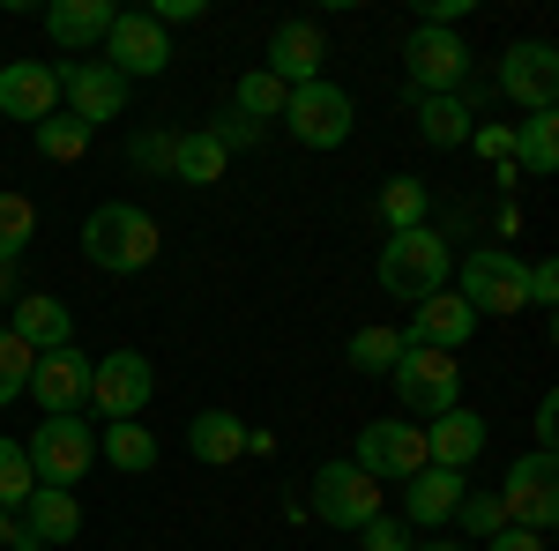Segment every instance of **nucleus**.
<instances>
[{
    "label": "nucleus",
    "instance_id": "de8ad7c7",
    "mask_svg": "<svg viewBox=\"0 0 559 551\" xmlns=\"http://www.w3.org/2000/svg\"><path fill=\"white\" fill-rule=\"evenodd\" d=\"M8 544H15V514L0 507V551H8Z\"/></svg>",
    "mask_w": 559,
    "mask_h": 551
},
{
    "label": "nucleus",
    "instance_id": "1a4fd4ad",
    "mask_svg": "<svg viewBox=\"0 0 559 551\" xmlns=\"http://www.w3.org/2000/svg\"><path fill=\"white\" fill-rule=\"evenodd\" d=\"M90 403L112 424L142 418V410L157 403V366H150L142 350H105V358H90Z\"/></svg>",
    "mask_w": 559,
    "mask_h": 551
},
{
    "label": "nucleus",
    "instance_id": "aec40b11",
    "mask_svg": "<svg viewBox=\"0 0 559 551\" xmlns=\"http://www.w3.org/2000/svg\"><path fill=\"white\" fill-rule=\"evenodd\" d=\"M8 336L31 343V350H68V336H75V313L60 306L52 291H15V306H8Z\"/></svg>",
    "mask_w": 559,
    "mask_h": 551
},
{
    "label": "nucleus",
    "instance_id": "a211bd4d",
    "mask_svg": "<svg viewBox=\"0 0 559 551\" xmlns=\"http://www.w3.org/2000/svg\"><path fill=\"white\" fill-rule=\"evenodd\" d=\"M83 529V507H75V492H31L23 507H15V544L8 551H52V544H68Z\"/></svg>",
    "mask_w": 559,
    "mask_h": 551
},
{
    "label": "nucleus",
    "instance_id": "f3484780",
    "mask_svg": "<svg viewBox=\"0 0 559 551\" xmlns=\"http://www.w3.org/2000/svg\"><path fill=\"white\" fill-rule=\"evenodd\" d=\"M477 336V313L463 291H432L411 306V328H403V343H426V350H455L463 358V343Z\"/></svg>",
    "mask_w": 559,
    "mask_h": 551
},
{
    "label": "nucleus",
    "instance_id": "4c0bfd02",
    "mask_svg": "<svg viewBox=\"0 0 559 551\" xmlns=\"http://www.w3.org/2000/svg\"><path fill=\"white\" fill-rule=\"evenodd\" d=\"M202 134H210V142L224 149V157H231V149H254V142H261V128L247 120V112H216V120H210Z\"/></svg>",
    "mask_w": 559,
    "mask_h": 551
},
{
    "label": "nucleus",
    "instance_id": "c9c22d12",
    "mask_svg": "<svg viewBox=\"0 0 559 551\" xmlns=\"http://www.w3.org/2000/svg\"><path fill=\"white\" fill-rule=\"evenodd\" d=\"M31 366H38V350H31V343H15L8 328H0V410L31 387Z\"/></svg>",
    "mask_w": 559,
    "mask_h": 551
},
{
    "label": "nucleus",
    "instance_id": "20e7f679",
    "mask_svg": "<svg viewBox=\"0 0 559 551\" xmlns=\"http://www.w3.org/2000/svg\"><path fill=\"white\" fill-rule=\"evenodd\" d=\"M455 291L471 298L477 321H485V313H492V321H515L522 306H530V261H515L508 247H471Z\"/></svg>",
    "mask_w": 559,
    "mask_h": 551
},
{
    "label": "nucleus",
    "instance_id": "f257e3e1",
    "mask_svg": "<svg viewBox=\"0 0 559 551\" xmlns=\"http://www.w3.org/2000/svg\"><path fill=\"white\" fill-rule=\"evenodd\" d=\"M165 247V231H157V216L134 209V202H97L83 216V261L90 268H105V276H142L150 261Z\"/></svg>",
    "mask_w": 559,
    "mask_h": 551
},
{
    "label": "nucleus",
    "instance_id": "09e8293b",
    "mask_svg": "<svg viewBox=\"0 0 559 551\" xmlns=\"http://www.w3.org/2000/svg\"><path fill=\"white\" fill-rule=\"evenodd\" d=\"M0 128H8V120H0Z\"/></svg>",
    "mask_w": 559,
    "mask_h": 551
},
{
    "label": "nucleus",
    "instance_id": "a878e982",
    "mask_svg": "<svg viewBox=\"0 0 559 551\" xmlns=\"http://www.w3.org/2000/svg\"><path fill=\"white\" fill-rule=\"evenodd\" d=\"M411 105H418V134H426L432 149H463V142H471V105H463V97H411Z\"/></svg>",
    "mask_w": 559,
    "mask_h": 551
},
{
    "label": "nucleus",
    "instance_id": "7ed1b4c3",
    "mask_svg": "<svg viewBox=\"0 0 559 551\" xmlns=\"http://www.w3.org/2000/svg\"><path fill=\"white\" fill-rule=\"evenodd\" d=\"M23 455H31V477L45 492H75L97 469V432H90V418H38V432L23 440Z\"/></svg>",
    "mask_w": 559,
    "mask_h": 551
},
{
    "label": "nucleus",
    "instance_id": "4468645a",
    "mask_svg": "<svg viewBox=\"0 0 559 551\" xmlns=\"http://www.w3.org/2000/svg\"><path fill=\"white\" fill-rule=\"evenodd\" d=\"M23 395H38L45 418H83L90 410V358L68 343V350H45L38 366H31V387Z\"/></svg>",
    "mask_w": 559,
    "mask_h": 551
},
{
    "label": "nucleus",
    "instance_id": "423d86ee",
    "mask_svg": "<svg viewBox=\"0 0 559 551\" xmlns=\"http://www.w3.org/2000/svg\"><path fill=\"white\" fill-rule=\"evenodd\" d=\"M395 395H403L411 418L455 410V403H463V358H455V350H426V343H403V358H395Z\"/></svg>",
    "mask_w": 559,
    "mask_h": 551
},
{
    "label": "nucleus",
    "instance_id": "49530a36",
    "mask_svg": "<svg viewBox=\"0 0 559 551\" xmlns=\"http://www.w3.org/2000/svg\"><path fill=\"white\" fill-rule=\"evenodd\" d=\"M15 291H23V284H15V268H0V306H15Z\"/></svg>",
    "mask_w": 559,
    "mask_h": 551
},
{
    "label": "nucleus",
    "instance_id": "cd10ccee",
    "mask_svg": "<svg viewBox=\"0 0 559 551\" xmlns=\"http://www.w3.org/2000/svg\"><path fill=\"white\" fill-rule=\"evenodd\" d=\"M31 239H38V202L15 194V187H0V268H15Z\"/></svg>",
    "mask_w": 559,
    "mask_h": 551
},
{
    "label": "nucleus",
    "instance_id": "6e6552de",
    "mask_svg": "<svg viewBox=\"0 0 559 551\" xmlns=\"http://www.w3.org/2000/svg\"><path fill=\"white\" fill-rule=\"evenodd\" d=\"M306 514H321L336 537H344V529H366V522L381 514V484L350 463V455L344 463H321L313 469V500H306Z\"/></svg>",
    "mask_w": 559,
    "mask_h": 551
},
{
    "label": "nucleus",
    "instance_id": "72a5a7b5",
    "mask_svg": "<svg viewBox=\"0 0 559 551\" xmlns=\"http://www.w3.org/2000/svg\"><path fill=\"white\" fill-rule=\"evenodd\" d=\"M31 492H38V477H31V455H23V440H8V432H0V507L15 514L23 500H31Z\"/></svg>",
    "mask_w": 559,
    "mask_h": 551
},
{
    "label": "nucleus",
    "instance_id": "e433bc0d",
    "mask_svg": "<svg viewBox=\"0 0 559 551\" xmlns=\"http://www.w3.org/2000/svg\"><path fill=\"white\" fill-rule=\"evenodd\" d=\"M173 149H179V134H165V128H134L128 134V157L142 171H165V179H173Z\"/></svg>",
    "mask_w": 559,
    "mask_h": 551
},
{
    "label": "nucleus",
    "instance_id": "c756f323",
    "mask_svg": "<svg viewBox=\"0 0 559 551\" xmlns=\"http://www.w3.org/2000/svg\"><path fill=\"white\" fill-rule=\"evenodd\" d=\"M284 97L292 89L276 83L269 68H254V75H239V89H231V112H247L254 128H269V120H284Z\"/></svg>",
    "mask_w": 559,
    "mask_h": 551
},
{
    "label": "nucleus",
    "instance_id": "5701e85b",
    "mask_svg": "<svg viewBox=\"0 0 559 551\" xmlns=\"http://www.w3.org/2000/svg\"><path fill=\"white\" fill-rule=\"evenodd\" d=\"M112 0H52L45 8V38L60 45V52H90V45H105V31H112Z\"/></svg>",
    "mask_w": 559,
    "mask_h": 551
},
{
    "label": "nucleus",
    "instance_id": "dca6fc26",
    "mask_svg": "<svg viewBox=\"0 0 559 551\" xmlns=\"http://www.w3.org/2000/svg\"><path fill=\"white\" fill-rule=\"evenodd\" d=\"M52 112H60V75L45 60H0V120L38 128Z\"/></svg>",
    "mask_w": 559,
    "mask_h": 551
},
{
    "label": "nucleus",
    "instance_id": "f03ea898",
    "mask_svg": "<svg viewBox=\"0 0 559 551\" xmlns=\"http://www.w3.org/2000/svg\"><path fill=\"white\" fill-rule=\"evenodd\" d=\"M448 276H455V247H448V231H432V224H418V231H388L381 247V291L388 298H432L448 291Z\"/></svg>",
    "mask_w": 559,
    "mask_h": 551
},
{
    "label": "nucleus",
    "instance_id": "6ab92c4d",
    "mask_svg": "<svg viewBox=\"0 0 559 551\" xmlns=\"http://www.w3.org/2000/svg\"><path fill=\"white\" fill-rule=\"evenodd\" d=\"M321 60H329V45H321V23H276V38H269V75L284 89H306L321 83Z\"/></svg>",
    "mask_w": 559,
    "mask_h": 551
},
{
    "label": "nucleus",
    "instance_id": "c03bdc74",
    "mask_svg": "<svg viewBox=\"0 0 559 551\" xmlns=\"http://www.w3.org/2000/svg\"><path fill=\"white\" fill-rule=\"evenodd\" d=\"M485 551H545V537H530V529H500V537H485Z\"/></svg>",
    "mask_w": 559,
    "mask_h": 551
},
{
    "label": "nucleus",
    "instance_id": "c85d7f7f",
    "mask_svg": "<svg viewBox=\"0 0 559 551\" xmlns=\"http://www.w3.org/2000/svg\"><path fill=\"white\" fill-rule=\"evenodd\" d=\"M224 165H231V157H224L202 128L179 134V149H173V179H179V187H216V179H224Z\"/></svg>",
    "mask_w": 559,
    "mask_h": 551
},
{
    "label": "nucleus",
    "instance_id": "7c9ffc66",
    "mask_svg": "<svg viewBox=\"0 0 559 551\" xmlns=\"http://www.w3.org/2000/svg\"><path fill=\"white\" fill-rule=\"evenodd\" d=\"M350 373H395V358H403V328H381V321H373V328H358V336H350Z\"/></svg>",
    "mask_w": 559,
    "mask_h": 551
},
{
    "label": "nucleus",
    "instance_id": "39448f33",
    "mask_svg": "<svg viewBox=\"0 0 559 551\" xmlns=\"http://www.w3.org/2000/svg\"><path fill=\"white\" fill-rule=\"evenodd\" d=\"M403 75H411V97H463V83H471V45H463V31L418 23L403 38Z\"/></svg>",
    "mask_w": 559,
    "mask_h": 551
},
{
    "label": "nucleus",
    "instance_id": "b1692460",
    "mask_svg": "<svg viewBox=\"0 0 559 551\" xmlns=\"http://www.w3.org/2000/svg\"><path fill=\"white\" fill-rule=\"evenodd\" d=\"M187 455L210 463V469L239 463V455H247V418H239V410H202V418L187 424Z\"/></svg>",
    "mask_w": 559,
    "mask_h": 551
},
{
    "label": "nucleus",
    "instance_id": "a18cd8bd",
    "mask_svg": "<svg viewBox=\"0 0 559 551\" xmlns=\"http://www.w3.org/2000/svg\"><path fill=\"white\" fill-rule=\"evenodd\" d=\"M411 551H471V544H463V537H418Z\"/></svg>",
    "mask_w": 559,
    "mask_h": 551
},
{
    "label": "nucleus",
    "instance_id": "412c9836",
    "mask_svg": "<svg viewBox=\"0 0 559 551\" xmlns=\"http://www.w3.org/2000/svg\"><path fill=\"white\" fill-rule=\"evenodd\" d=\"M463 492H471V477H463V469H432L426 463L411 484H403V522H411V529H448Z\"/></svg>",
    "mask_w": 559,
    "mask_h": 551
},
{
    "label": "nucleus",
    "instance_id": "ea45409f",
    "mask_svg": "<svg viewBox=\"0 0 559 551\" xmlns=\"http://www.w3.org/2000/svg\"><path fill=\"white\" fill-rule=\"evenodd\" d=\"M530 306H537V313L559 306V261H537V268H530Z\"/></svg>",
    "mask_w": 559,
    "mask_h": 551
},
{
    "label": "nucleus",
    "instance_id": "bb28decb",
    "mask_svg": "<svg viewBox=\"0 0 559 551\" xmlns=\"http://www.w3.org/2000/svg\"><path fill=\"white\" fill-rule=\"evenodd\" d=\"M552 165H559V112H530L515 128V171L552 179Z\"/></svg>",
    "mask_w": 559,
    "mask_h": 551
},
{
    "label": "nucleus",
    "instance_id": "58836bf2",
    "mask_svg": "<svg viewBox=\"0 0 559 551\" xmlns=\"http://www.w3.org/2000/svg\"><path fill=\"white\" fill-rule=\"evenodd\" d=\"M358 544H366V551H411L418 537H411V522H395V514H373V522L358 529Z\"/></svg>",
    "mask_w": 559,
    "mask_h": 551
},
{
    "label": "nucleus",
    "instance_id": "2f4dec72",
    "mask_svg": "<svg viewBox=\"0 0 559 551\" xmlns=\"http://www.w3.org/2000/svg\"><path fill=\"white\" fill-rule=\"evenodd\" d=\"M426 179H403V171H395V179H388L381 187V216H388V231H418V224H426Z\"/></svg>",
    "mask_w": 559,
    "mask_h": 551
},
{
    "label": "nucleus",
    "instance_id": "4be33fe9",
    "mask_svg": "<svg viewBox=\"0 0 559 551\" xmlns=\"http://www.w3.org/2000/svg\"><path fill=\"white\" fill-rule=\"evenodd\" d=\"M418 432H426V463L432 469H471L477 455H485V418L463 410V403H455V410H440V418H426Z\"/></svg>",
    "mask_w": 559,
    "mask_h": 551
},
{
    "label": "nucleus",
    "instance_id": "9b49d317",
    "mask_svg": "<svg viewBox=\"0 0 559 551\" xmlns=\"http://www.w3.org/2000/svg\"><path fill=\"white\" fill-rule=\"evenodd\" d=\"M105 68L120 83H142V75H165L173 68V38L150 23V8H120L112 31H105Z\"/></svg>",
    "mask_w": 559,
    "mask_h": 551
},
{
    "label": "nucleus",
    "instance_id": "79ce46f5",
    "mask_svg": "<svg viewBox=\"0 0 559 551\" xmlns=\"http://www.w3.org/2000/svg\"><path fill=\"white\" fill-rule=\"evenodd\" d=\"M150 23H157V31H173V23H202V0H157Z\"/></svg>",
    "mask_w": 559,
    "mask_h": 551
},
{
    "label": "nucleus",
    "instance_id": "2eb2a0df",
    "mask_svg": "<svg viewBox=\"0 0 559 551\" xmlns=\"http://www.w3.org/2000/svg\"><path fill=\"white\" fill-rule=\"evenodd\" d=\"M52 75H60V97H68V112H75L83 128L128 112V83H120L105 60H68V68H52Z\"/></svg>",
    "mask_w": 559,
    "mask_h": 551
},
{
    "label": "nucleus",
    "instance_id": "f8f14e48",
    "mask_svg": "<svg viewBox=\"0 0 559 551\" xmlns=\"http://www.w3.org/2000/svg\"><path fill=\"white\" fill-rule=\"evenodd\" d=\"M350 463L366 469L373 484H388V477L411 484V477L426 469V432H418L411 418H373L366 432H358V455H350Z\"/></svg>",
    "mask_w": 559,
    "mask_h": 551
},
{
    "label": "nucleus",
    "instance_id": "a19ab883",
    "mask_svg": "<svg viewBox=\"0 0 559 551\" xmlns=\"http://www.w3.org/2000/svg\"><path fill=\"white\" fill-rule=\"evenodd\" d=\"M530 432H537V455H552V440H559V395H545V403H537Z\"/></svg>",
    "mask_w": 559,
    "mask_h": 551
},
{
    "label": "nucleus",
    "instance_id": "473e14b6",
    "mask_svg": "<svg viewBox=\"0 0 559 551\" xmlns=\"http://www.w3.org/2000/svg\"><path fill=\"white\" fill-rule=\"evenodd\" d=\"M31 134H38V149L52 157V165H75V157L90 149V134H97V128H83L75 112H52V120H38Z\"/></svg>",
    "mask_w": 559,
    "mask_h": 551
},
{
    "label": "nucleus",
    "instance_id": "37998d69",
    "mask_svg": "<svg viewBox=\"0 0 559 551\" xmlns=\"http://www.w3.org/2000/svg\"><path fill=\"white\" fill-rule=\"evenodd\" d=\"M471 142L485 149V157H500V165L515 157V128H471Z\"/></svg>",
    "mask_w": 559,
    "mask_h": 551
},
{
    "label": "nucleus",
    "instance_id": "393cba45",
    "mask_svg": "<svg viewBox=\"0 0 559 551\" xmlns=\"http://www.w3.org/2000/svg\"><path fill=\"white\" fill-rule=\"evenodd\" d=\"M97 455L120 469V477H142V469H157V432H150L142 418H120V424H105Z\"/></svg>",
    "mask_w": 559,
    "mask_h": 551
},
{
    "label": "nucleus",
    "instance_id": "0eeeda50",
    "mask_svg": "<svg viewBox=\"0 0 559 551\" xmlns=\"http://www.w3.org/2000/svg\"><path fill=\"white\" fill-rule=\"evenodd\" d=\"M500 514H508V529H530V537H552L559 522V463L552 455H522V463H508V477H500Z\"/></svg>",
    "mask_w": 559,
    "mask_h": 551
},
{
    "label": "nucleus",
    "instance_id": "ddd939ff",
    "mask_svg": "<svg viewBox=\"0 0 559 551\" xmlns=\"http://www.w3.org/2000/svg\"><path fill=\"white\" fill-rule=\"evenodd\" d=\"M500 97L522 105V112H552L559 97V52L545 38H522L500 52Z\"/></svg>",
    "mask_w": 559,
    "mask_h": 551
},
{
    "label": "nucleus",
    "instance_id": "f704fd0d",
    "mask_svg": "<svg viewBox=\"0 0 559 551\" xmlns=\"http://www.w3.org/2000/svg\"><path fill=\"white\" fill-rule=\"evenodd\" d=\"M448 529H463V537H500V529H508V514H500V500H492V492H463Z\"/></svg>",
    "mask_w": 559,
    "mask_h": 551
},
{
    "label": "nucleus",
    "instance_id": "9d476101",
    "mask_svg": "<svg viewBox=\"0 0 559 551\" xmlns=\"http://www.w3.org/2000/svg\"><path fill=\"white\" fill-rule=\"evenodd\" d=\"M284 128H292V142H306V149H344L350 128H358V112H350V97L329 75L321 83H306L284 97Z\"/></svg>",
    "mask_w": 559,
    "mask_h": 551
}]
</instances>
